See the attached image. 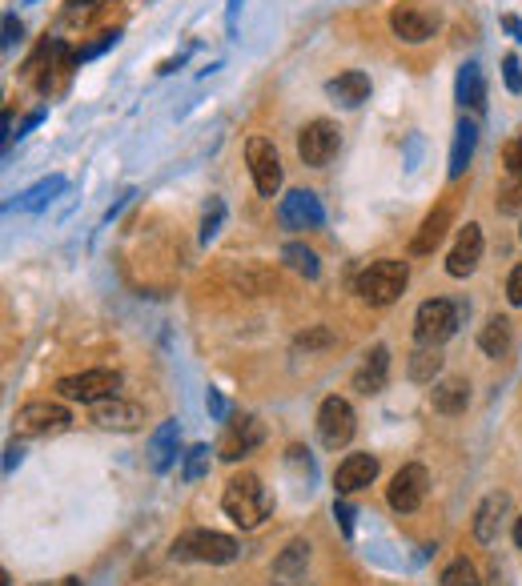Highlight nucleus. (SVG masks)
Returning a JSON list of instances; mask_svg holds the SVG:
<instances>
[{
    "label": "nucleus",
    "instance_id": "obj_10",
    "mask_svg": "<svg viewBox=\"0 0 522 586\" xmlns=\"http://www.w3.org/2000/svg\"><path fill=\"white\" fill-rule=\"evenodd\" d=\"M426 490H430V474H426V466L410 462V466H402V470L390 478L386 498H390V506H394L398 514H414V510L426 502Z\"/></svg>",
    "mask_w": 522,
    "mask_h": 586
},
{
    "label": "nucleus",
    "instance_id": "obj_6",
    "mask_svg": "<svg viewBox=\"0 0 522 586\" xmlns=\"http://www.w3.org/2000/svg\"><path fill=\"white\" fill-rule=\"evenodd\" d=\"M117 390H121L117 370H85V374H69V378L57 382V394L65 402H89V406H97L105 398H117Z\"/></svg>",
    "mask_w": 522,
    "mask_h": 586
},
{
    "label": "nucleus",
    "instance_id": "obj_17",
    "mask_svg": "<svg viewBox=\"0 0 522 586\" xmlns=\"http://www.w3.org/2000/svg\"><path fill=\"white\" fill-rule=\"evenodd\" d=\"M386 378H390V350L386 346H374L366 358H362V366L354 370V390L358 394H382L386 390Z\"/></svg>",
    "mask_w": 522,
    "mask_h": 586
},
{
    "label": "nucleus",
    "instance_id": "obj_18",
    "mask_svg": "<svg viewBox=\"0 0 522 586\" xmlns=\"http://www.w3.org/2000/svg\"><path fill=\"white\" fill-rule=\"evenodd\" d=\"M374 478H378V458H374V454H350V458L338 466L334 486H338V494H358V490H366Z\"/></svg>",
    "mask_w": 522,
    "mask_h": 586
},
{
    "label": "nucleus",
    "instance_id": "obj_45",
    "mask_svg": "<svg viewBox=\"0 0 522 586\" xmlns=\"http://www.w3.org/2000/svg\"><path fill=\"white\" fill-rule=\"evenodd\" d=\"M514 542H518V550H522V518L514 522Z\"/></svg>",
    "mask_w": 522,
    "mask_h": 586
},
{
    "label": "nucleus",
    "instance_id": "obj_20",
    "mask_svg": "<svg viewBox=\"0 0 522 586\" xmlns=\"http://www.w3.org/2000/svg\"><path fill=\"white\" fill-rule=\"evenodd\" d=\"M446 229H450V205H438V209H434V213H426V221L418 225V233H414V241H410V253H414V257L434 253V249L442 245Z\"/></svg>",
    "mask_w": 522,
    "mask_h": 586
},
{
    "label": "nucleus",
    "instance_id": "obj_15",
    "mask_svg": "<svg viewBox=\"0 0 522 586\" xmlns=\"http://www.w3.org/2000/svg\"><path fill=\"white\" fill-rule=\"evenodd\" d=\"M478 261H482V229L470 221L466 229H458V241H454V249L446 257V273L450 277H466V273L478 269Z\"/></svg>",
    "mask_w": 522,
    "mask_h": 586
},
{
    "label": "nucleus",
    "instance_id": "obj_23",
    "mask_svg": "<svg viewBox=\"0 0 522 586\" xmlns=\"http://www.w3.org/2000/svg\"><path fill=\"white\" fill-rule=\"evenodd\" d=\"M466 402H470V382H466V378H446V382H438L434 394H430V406H434L438 414H462Z\"/></svg>",
    "mask_w": 522,
    "mask_h": 586
},
{
    "label": "nucleus",
    "instance_id": "obj_12",
    "mask_svg": "<svg viewBox=\"0 0 522 586\" xmlns=\"http://www.w3.org/2000/svg\"><path fill=\"white\" fill-rule=\"evenodd\" d=\"M270 586H314V582H310V542H306V538H294V542L274 558Z\"/></svg>",
    "mask_w": 522,
    "mask_h": 586
},
{
    "label": "nucleus",
    "instance_id": "obj_40",
    "mask_svg": "<svg viewBox=\"0 0 522 586\" xmlns=\"http://www.w3.org/2000/svg\"><path fill=\"white\" fill-rule=\"evenodd\" d=\"M334 518L342 522V530H346V534H354V510H350L346 502H334Z\"/></svg>",
    "mask_w": 522,
    "mask_h": 586
},
{
    "label": "nucleus",
    "instance_id": "obj_31",
    "mask_svg": "<svg viewBox=\"0 0 522 586\" xmlns=\"http://www.w3.org/2000/svg\"><path fill=\"white\" fill-rule=\"evenodd\" d=\"M502 165H506V177L522 185V133L502 145Z\"/></svg>",
    "mask_w": 522,
    "mask_h": 586
},
{
    "label": "nucleus",
    "instance_id": "obj_30",
    "mask_svg": "<svg viewBox=\"0 0 522 586\" xmlns=\"http://www.w3.org/2000/svg\"><path fill=\"white\" fill-rule=\"evenodd\" d=\"M438 586H482V578H478V570H474L470 558H454V562L442 570Z\"/></svg>",
    "mask_w": 522,
    "mask_h": 586
},
{
    "label": "nucleus",
    "instance_id": "obj_29",
    "mask_svg": "<svg viewBox=\"0 0 522 586\" xmlns=\"http://www.w3.org/2000/svg\"><path fill=\"white\" fill-rule=\"evenodd\" d=\"M282 257H286V265H290L294 273H302V277H310V281L322 273L318 253H314V249H306V245H298V241H290V245L282 249Z\"/></svg>",
    "mask_w": 522,
    "mask_h": 586
},
{
    "label": "nucleus",
    "instance_id": "obj_24",
    "mask_svg": "<svg viewBox=\"0 0 522 586\" xmlns=\"http://www.w3.org/2000/svg\"><path fill=\"white\" fill-rule=\"evenodd\" d=\"M474 145H478V125L462 117L458 129H454V145H450V177H462L466 173V165L474 157Z\"/></svg>",
    "mask_w": 522,
    "mask_h": 586
},
{
    "label": "nucleus",
    "instance_id": "obj_27",
    "mask_svg": "<svg viewBox=\"0 0 522 586\" xmlns=\"http://www.w3.org/2000/svg\"><path fill=\"white\" fill-rule=\"evenodd\" d=\"M173 454H177V422H161V430L153 434L149 442V462L157 474H165L173 466Z\"/></svg>",
    "mask_w": 522,
    "mask_h": 586
},
{
    "label": "nucleus",
    "instance_id": "obj_1",
    "mask_svg": "<svg viewBox=\"0 0 522 586\" xmlns=\"http://www.w3.org/2000/svg\"><path fill=\"white\" fill-rule=\"evenodd\" d=\"M221 506H225V514H229L241 530H257L261 522L270 518V510H274L266 486H261V478L249 474V470H241V474L229 478V486H225V494H221Z\"/></svg>",
    "mask_w": 522,
    "mask_h": 586
},
{
    "label": "nucleus",
    "instance_id": "obj_38",
    "mask_svg": "<svg viewBox=\"0 0 522 586\" xmlns=\"http://www.w3.org/2000/svg\"><path fill=\"white\" fill-rule=\"evenodd\" d=\"M506 298L510 306H522V265L510 269V281H506Z\"/></svg>",
    "mask_w": 522,
    "mask_h": 586
},
{
    "label": "nucleus",
    "instance_id": "obj_2",
    "mask_svg": "<svg viewBox=\"0 0 522 586\" xmlns=\"http://www.w3.org/2000/svg\"><path fill=\"white\" fill-rule=\"evenodd\" d=\"M406 281H410V265L398 261V257H382V261H370L362 273H358V298L370 302V306H390L406 293Z\"/></svg>",
    "mask_w": 522,
    "mask_h": 586
},
{
    "label": "nucleus",
    "instance_id": "obj_7",
    "mask_svg": "<svg viewBox=\"0 0 522 586\" xmlns=\"http://www.w3.org/2000/svg\"><path fill=\"white\" fill-rule=\"evenodd\" d=\"M245 165L253 173V185L261 197H278L282 189V157L270 137H249L245 141Z\"/></svg>",
    "mask_w": 522,
    "mask_h": 586
},
{
    "label": "nucleus",
    "instance_id": "obj_25",
    "mask_svg": "<svg viewBox=\"0 0 522 586\" xmlns=\"http://www.w3.org/2000/svg\"><path fill=\"white\" fill-rule=\"evenodd\" d=\"M478 346H482L486 358H506L510 346H514V330H510V322L498 318V314L486 318V326H482V334H478Z\"/></svg>",
    "mask_w": 522,
    "mask_h": 586
},
{
    "label": "nucleus",
    "instance_id": "obj_9",
    "mask_svg": "<svg viewBox=\"0 0 522 586\" xmlns=\"http://www.w3.org/2000/svg\"><path fill=\"white\" fill-rule=\"evenodd\" d=\"M342 145V133L334 121H310L302 133H298V157L310 165V169H326L334 161Z\"/></svg>",
    "mask_w": 522,
    "mask_h": 586
},
{
    "label": "nucleus",
    "instance_id": "obj_13",
    "mask_svg": "<svg viewBox=\"0 0 522 586\" xmlns=\"http://www.w3.org/2000/svg\"><path fill=\"white\" fill-rule=\"evenodd\" d=\"M278 221L286 229H318L326 221V213H322V201L310 189H290L278 205Z\"/></svg>",
    "mask_w": 522,
    "mask_h": 586
},
{
    "label": "nucleus",
    "instance_id": "obj_22",
    "mask_svg": "<svg viewBox=\"0 0 522 586\" xmlns=\"http://www.w3.org/2000/svg\"><path fill=\"white\" fill-rule=\"evenodd\" d=\"M458 105L470 113H486V77H482V65L474 61L458 69Z\"/></svg>",
    "mask_w": 522,
    "mask_h": 586
},
{
    "label": "nucleus",
    "instance_id": "obj_47",
    "mask_svg": "<svg viewBox=\"0 0 522 586\" xmlns=\"http://www.w3.org/2000/svg\"><path fill=\"white\" fill-rule=\"evenodd\" d=\"M53 586H81L77 578H61V582H53Z\"/></svg>",
    "mask_w": 522,
    "mask_h": 586
},
{
    "label": "nucleus",
    "instance_id": "obj_44",
    "mask_svg": "<svg viewBox=\"0 0 522 586\" xmlns=\"http://www.w3.org/2000/svg\"><path fill=\"white\" fill-rule=\"evenodd\" d=\"M237 9H241V0H229V9H225V13H229V25H233V17H237Z\"/></svg>",
    "mask_w": 522,
    "mask_h": 586
},
{
    "label": "nucleus",
    "instance_id": "obj_34",
    "mask_svg": "<svg viewBox=\"0 0 522 586\" xmlns=\"http://www.w3.org/2000/svg\"><path fill=\"white\" fill-rule=\"evenodd\" d=\"M205 466H209V446H193L189 458H185V470H181V474H185L189 482H197V478L205 474Z\"/></svg>",
    "mask_w": 522,
    "mask_h": 586
},
{
    "label": "nucleus",
    "instance_id": "obj_35",
    "mask_svg": "<svg viewBox=\"0 0 522 586\" xmlns=\"http://www.w3.org/2000/svg\"><path fill=\"white\" fill-rule=\"evenodd\" d=\"M109 45H117V33H105L101 41H93V45L77 49V53H73V65H81V61H93V57H97V53H105Z\"/></svg>",
    "mask_w": 522,
    "mask_h": 586
},
{
    "label": "nucleus",
    "instance_id": "obj_14",
    "mask_svg": "<svg viewBox=\"0 0 522 586\" xmlns=\"http://www.w3.org/2000/svg\"><path fill=\"white\" fill-rule=\"evenodd\" d=\"M390 29H394L398 41L422 45V41H430L438 33V21L430 13H422L418 5H398V9H390Z\"/></svg>",
    "mask_w": 522,
    "mask_h": 586
},
{
    "label": "nucleus",
    "instance_id": "obj_37",
    "mask_svg": "<svg viewBox=\"0 0 522 586\" xmlns=\"http://www.w3.org/2000/svg\"><path fill=\"white\" fill-rule=\"evenodd\" d=\"M498 209H502V213H514V209H522V185H518V181H510V185L498 193Z\"/></svg>",
    "mask_w": 522,
    "mask_h": 586
},
{
    "label": "nucleus",
    "instance_id": "obj_4",
    "mask_svg": "<svg viewBox=\"0 0 522 586\" xmlns=\"http://www.w3.org/2000/svg\"><path fill=\"white\" fill-rule=\"evenodd\" d=\"M462 314H466V306H458L450 298L422 302L418 314H414V338H418V346H442L446 338H454Z\"/></svg>",
    "mask_w": 522,
    "mask_h": 586
},
{
    "label": "nucleus",
    "instance_id": "obj_8",
    "mask_svg": "<svg viewBox=\"0 0 522 586\" xmlns=\"http://www.w3.org/2000/svg\"><path fill=\"white\" fill-rule=\"evenodd\" d=\"M358 430V418H354V406L346 398H326L322 410H318V438L326 450H342Z\"/></svg>",
    "mask_w": 522,
    "mask_h": 586
},
{
    "label": "nucleus",
    "instance_id": "obj_41",
    "mask_svg": "<svg viewBox=\"0 0 522 586\" xmlns=\"http://www.w3.org/2000/svg\"><path fill=\"white\" fill-rule=\"evenodd\" d=\"M205 406H209V414H213V418H225V402H221V394H217V390H209Z\"/></svg>",
    "mask_w": 522,
    "mask_h": 586
},
{
    "label": "nucleus",
    "instance_id": "obj_33",
    "mask_svg": "<svg viewBox=\"0 0 522 586\" xmlns=\"http://www.w3.org/2000/svg\"><path fill=\"white\" fill-rule=\"evenodd\" d=\"M330 342H334V334H330L326 326H314V330H306V334H298V342H294V346L310 354V350H322V346H330Z\"/></svg>",
    "mask_w": 522,
    "mask_h": 586
},
{
    "label": "nucleus",
    "instance_id": "obj_42",
    "mask_svg": "<svg viewBox=\"0 0 522 586\" xmlns=\"http://www.w3.org/2000/svg\"><path fill=\"white\" fill-rule=\"evenodd\" d=\"M502 29H506L514 41H522V21H518V17H502Z\"/></svg>",
    "mask_w": 522,
    "mask_h": 586
},
{
    "label": "nucleus",
    "instance_id": "obj_32",
    "mask_svg": "<svg viewBox=\"0 0 522 586\" xmlns=\"http://www.w3.org/2000/svg\"><path fill=\"white\" fill-rule=\"evenodd\" d=\"M221 217H225V201L221 197H209V205L201 213V241H213V233L221 229Z\"/></svg>",
    "mask_w": 522,
    "mask_h": 586
},
{
    "label": "nucleus",
    "instance_id": "obj_36",
    "mask_svg": "<svg viewBox=\"0 0 522 586\" xmlns=\"http://www.w3.org/2000/svg\"><path fill=\"white\" fill-rule=\"evenodd\" d=\"M518 69H522V65H518V57H514V53H506V57H502V81H506V89H510V93H518V89H522V73H518Z\"/></svg>",
    "mask_w": 522,
    "mask_h": 586
},
{
    "label": "nucleus",
    "instance_id": "obj_5",
    "mask_svg": "<svg viewBox=\"0 0 522 586\" xmlns=\"http://www.w3.org/2000/svg\"><path fill=\"white\" fill-rule=\"evenodd\" d=\"M69 422H73V414L61 402H29L17 410L13 430H17V438H53V434H65Z\"/></svg>",
    "mask_w": 522,
    "mask_h": 586
},
{
    "label": "nucleus",
    "instance_id": "obj_26",
    "mask_svg": "<svg viewBox=\"0 0 522 586\" xmlns=\"http://www.w3.org/2000/svg\"><path fill=\"white\" fill-rule=\"evenodd\" d=\"M406 374H410V382H418V386L434 382V378L442 374V346H418V350L410 354V362H406Z\"/></svg>",
    "mask_w": 522,
    "mask_h": 586
},
{
    "label": "nucleus",
    "instance_id": "obj_19",
    "mask_svg": "<svg viewBox=\"0 0 522 586\" xmlns=\"http://www.w3.org/2000/svg\"><path fill=\"white\" fill-rule=\"evenodd\" d=\"M510 514V494H490L482 506H478V514H474V538L482 542V546H490V542H498V530H502V518Z\"/></svg>",
    "mask_w": 522,
    "mask_h": 586
},
{
    "label": "nucleus",
    "instance_id": "obj_3",
    "mask_svg": "<svg viewBox=\"0 0 522 586\" xmlns=\"http://www.w3.org/2000/svg\"><path fill=\"white\" fill-rule=\"evenodd\" d=\"M241 554L237 538L229 534H217V530H185L177 542H173V558L181 562H209V566H225Z\"/></svg>",
    "mask_w": 522,
    "mask_h": 586
},
{
    "label": "nucleus",
    "instance_id": "obj_11",
    "mask_svg": "<svg viewBox=\"0 0 522 586\" xmlns=\"http://www.w3.org/2000/svg\"><path fill=\"white\" fill-rule=\"evenodd\" d=\"M261 438H266V426H261L253 414H241V418H233V422L225 426V434H221V442H217V458L237 462V458H245L249 450H257Z\"/></svg>",
    "mask_w": 522,
    "mask_h": 586
},
{
    "label": "nucleus",
    "instance_id": "obj_28",
    "mask_svg": "<svg viewBox=\"0 0 522 586\" xmlns=\"http://www.w3.org/2000/svg\"><path fill=\"white\" fill-rule=\"evenodd\" d=\"M57 193H65V177H45V181H37L29 193H21L17 209H45Z\"/></svg>",
    "mask_w": 522,
    "mask_h": 586
},
{
    "label": "nucleus",
    "instance_id": "obj_43",
    "mask_svg": "<svg viewBox=\"0 0 522 586\" xmlns=\"http://www.w3.org/2000/svg\"><path fill=\"white\" fill-rule=\"evenodd\" d=\"M21 446H9V458H5V470H13V466H21Z\"/></svg>",
    "mask_w": 522,
    "mask_h": 586
},
{
    "label": "nucleus",
    "instance_id": "obj_46",
    "mask_svg": "<svg viewBox=\"0 0 522 586\" xmlns=\"http://www.w3.org/2000/svg\"><path fill=\"white\" fill-rule=\"evenodd\" d=\"M69 5H73V9H81V5H101V0H69Z\"/></svg>",
    "mask_w": 522,
    "mask_h": 586
},
{
    "label": "nucleus",
    "instance_id": "obj_39",
    "mask_svg": "<svg viewBox=\"0 0 522 586\" xmlns=\"http://www.w3.org/2000/svg\"><path fill=\"white\" fill-rule=\"evenodd\" d=\"M17 41H21V21L9 13V17H5V49H13Z\"/></svg>",
    "mask_w": 522,
    "mask_h": 586
},
{
    "label": "nucleus",
    "instance_id": "obj_16",
    "mask_svg": "<svg viewBox=\"0 0 522 586\" xmlns=\"http://www.w3.org/2000/svg\"><path fill=\"white\" fill-rule=\"evenodd\" d=\"M93 422H97L101 430H121V434H129V430H141L145 414H141V406H137V402H125V398H105V402H97V406H93Z\"/></svg>",
    "mask_w": 522,
    "mask_h": 586
},
{
    "label": "nucleus",
    "instance_id": "obj_21",
    "mask_svg": "<svg viewBox=\"0 0 522 586\" xmlns=\"http://www.w3.org/2000/svg\"><path fill=\"white\" fill-rule=\"evenodd\" d=\"M326 93L342 105V109H358L366 97H370V77L362 73V69H350V73H338L330 85H326Z\"/></svg>",
    "mask_w": 522,
    "mask_h": 586
}]
</instances>
